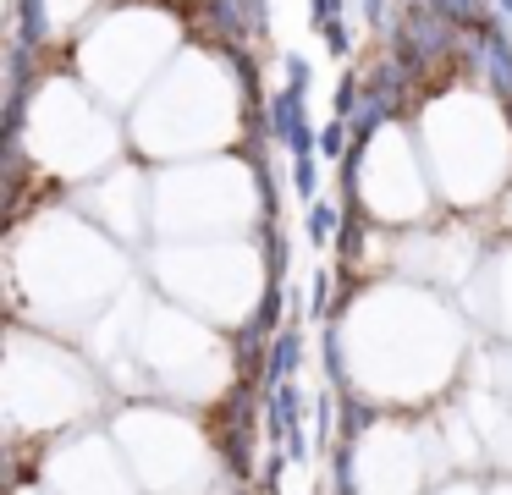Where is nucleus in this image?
<instances>
[{"label":"nucleus","mask_w":512,"mask_h":495,"mask_svg":"<svg viewBox=\"0 0 512 495\" xmlns=\"http://www.w3.org/2000/svg\"><path fill=\"white\" fill-rule=\"evenodd\" d=\"M303 363V336L298 330H281L276 341H270V358H265V391H276V385H287V374Z\"/></svg>","instance_id":"nucleus-1"},{"label":"nucleus","mask_w":512,"mask_h":495,"mask_svg":"<svg viewBox=\"0 0 512 495\" xmlns=\"http://www.w3.org/2000/svg\"><path fill=\"white\" fill-rule=\"evenodd\" d=\"M336 11H342V0H309V22H314V28L336 22Z\"/></svg>","instance_id":"nucleus-8"},{"label":"nucleus","mask_w":512,"mask_h":495,"mask_svg":"<svg viewBox=\"0 0 512 495\" xmlns=\"http://www.w3.org/2000/svg\"><path fill=\"white\" fill-rule=\"evenodd\" d=\"M309 61H303V55H287V88H303V94H309Z\"/></svg>","instance_id":"nucleus-7"},{"label":"nucleus","mask_w":512,"mask_h":495,"mask_svg":"<svg viewBox=\"0 0 512 495\" xmlns=\"http://www.w3.org/2000/svg\"><path fill=\"white\" fill-rule=\"evenodd\" d=\"M336 226H342V209L325 204V198H314V204H309V242H320V248H325V242L336 237Z\"/></svg>","instance_id":"nucleus-4"},{"label":"nucleus","mask_w":512,"mask_h":495,"mask_svg":"<svg viewBox=\"0 0 512 495\" xmlns=\"http://www.w3.org/2000/svg\"><path fill=\"white\" fill-rule=\"evenodd\" d=\"M243 22H248V33H265L270 28V6L265 0H243Z\"/></svg>","instance_id":"nucleus-6"},{"label":"nucleus","mask_w":512,"mask_h":495,"mask_svg":"<svg viewBox=\"0 0 512 495\" xmlns=\"http://www.w3.org/2000/svg\"><path fill=\"white\" fill-rule=\"evenodd\" d=\"M292 193H298L303 204L320 198V160H314V154H292Z\"/></svg>","instance_id":"nucleus-3"},{"label":"nucleus","mask_w":512,"mask_h":495,"mask_svg":"<svg viewBox=\"0 0 512 495\" xmlns=\"http://www.w3.org/2000/svg\"><path fill=\"white\" fill-rule=\"evenodd\" d=\"M320 154H331V160H347V121H325L320 127Z\"/></svg>","instance_id":"nucleus-5"},{"label":"nucleus","mask_w":512,"mask_h":495,"mask_svg":"<svg viewBox=\"0 0 512 495\" xmlns=\"http://www.w3.org/2000/svg\"><path fill=\"white\" fill-rule=\"evenodd\" d=\"M325 44H331V55H347V28H342V22H325Z\"/></svg>","instance_id":"nucleus-10"},{"label":"nucleus","mask_w":512,"mask_h":495,"mask_svg":"<svg viewBox=\"0 0 512 495\" xmlns=\"http://www.w3.org/2000/svg\"><path fill=\"white\" fill-rule=\"evenodd\" d=\"M424 6L430 11H441L446 22H457V28H485L490 17H496V11H490V0H424Z\"/></svg>","instance_id":"nucleus-2"},{"label":"nucleus","mask_w":512,"mask_h":495,"mask_svg":"<svg viewBox=\"0 0 512 495\" xmlns=\"http://www.w3.org/2000/svg\"><path fill=\"white\" fill-rule=\"evenodd\" d=\"M364 22L369 28H391V6L386 0H364Z\"/></svg>","instance_id":"nucleus-9"}]
</instances>
